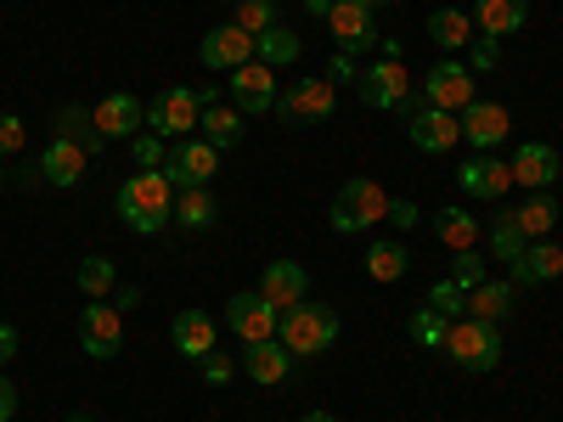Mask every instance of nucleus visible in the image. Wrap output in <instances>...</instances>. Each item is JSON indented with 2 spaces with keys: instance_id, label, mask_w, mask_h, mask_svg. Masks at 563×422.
Listing matches in <instances>:
<instances>
[{
  "instance_id": "41",
  "label": "nucleus",
  "mask_w": 563,
  "mask_h": 422,
  "mask_svg": "<svg viewBox=\"0 0 563 422\" xmlns=\"http://www.w3.org/2000/svg\"><path fill=\"white\" fill-rule=\"evenodd\" d=\"M496 45H501V40H490V34H474V45H467V74H490V68H496V57H501Z\"/></svg>"
},
{
  "instance_id": "38",
  "label": "nucleus",
  "mask_w": 563,
  "mask_h": 422,
  "mask_svg": "<svg viewBox=\"0 0 563 422\" xmlns=\"http://www.w3.org/2000/svg\"><path fill=\"white\" fill-rule=\"evenodd\" d=\"M445 333H451V315H440V310H417V315H411V338H417V344L445 349Z\"/></svg>"
},
{
  "instance_id": "34",
  "label": "nucleus",
  "mask_w": 563,
  "mask_h": 422,
  "mask_svg": "<svg viewBox=\"0 0 563 422\" xmlns=\"http://www.w3.org/2000/svg\"><path fill=\"white\" fill-rule=\"evenodd\" d=\"M361 265H366V276H372V281H384V288H389V281H400V276H406V248H400V243H372Z\"/></svg>"
},
{
  "instance_id": "32",
  "label": "nucleus",
  "mask_w": 563,
  "mask_h": 422,
  "mask_svg": "<svg viewBox=\"0 0 563 422\" xmlns=\"http://www.w3.org/2000/svg\"><path fill=\"white\" fill-rule=\"evenodd\" d=\"M57 135L79 141L85 153H102V130H97V119H90V108H79V102H63L57 108Z\"/></svg>"
},
{
  "instance_id": "20",
  "label": "nucleus",
  "mask_w": 563,
  "mask_h": 422,
  "mask_svg": "<svg viewBox=\"0 0 563 422\" xmlns=\"http://www.w3.org/2000/svg\"><path fill=\"white\" fill-rule=\"evenodd\" d=\"M507 169H512V186H530V192H547V186L558 180V169H563V164H558V153L547 147V141H525V147L512 153V164H507Z\"/></svg>"
},
{
  "instance_id": "3",
  "label": "nucleus",
  "mask_w": 563,
  "mask_h": 422,
  "mask_svg": "<svg viewBox=\"0 0 563 422\" xmlns=\"http://www.w3.org/2000/svg\"><path fill=\"white\" fill-rule=\"evenodd\" d=\"M276 338L288 344L294 355H321V349H333V338H339V315L327 304H294V310H282Z\"/></svg>"
},
{
  "instance_id": "13",
  "label": "nucleus",
  "mask_w": 563,
  "mask_h": 422,
  "mask_svg": "<svg viewBox=\"0 0 563 422\" xmlns=\"http://www.w3.org/2000/svg\"><path fill=\"white\" fill-rule=\"evenodd\" d=\"M90 119H97L102 141H135L141 124H147V108H141V97H130V90H113V97H102L90 108Z\"/></svg>"
},
{
  "instance_id": "33",
  "label": "nucleus",
  "mask_w": 563,
  "mask_h": 422,
  "mask_svg": "<svg viewBox=\"0 0 563 422\" xmlns=\"http://www.w3.org/2000/svg\"><path fill=\"white\" fill-rule=\"evenodd\" d=\"M512 220H519V231H525L530 243H541V237H552V225H558V203L547 192H536L525 209H512Z\"/></svg>"
},
{
  "instance_id": "22",
  "label": "nucleus",
  "mask_w": 563,
  "mask_h": 422,
  "mask_svg": "<svg viewBox=\"0 0 563 422\" xmlns=\"http://www.w3.org/2000/svg\"><path fill=\"white\" fill-rule=\"evenodd\" d=\"M85 164H90V153L79 147V141H68V135H57L52 147L40 153V180H52V186H79V175H85Z\"/></svg>"
},
{
  "instance_id": "15",
  "label": "nucleus",
  "mask_w": 563,
  "mask_h": 422,
  "mask_svg": "<svg viewBox=\"0 0 563 422\" xmlns=\"http://www.w3.org/2000/svg\"><path fill=\"white\" fill-rule=\"evenodd\" d=\"M225 321H231V333H238L243 344H265V338H276V310L260 299V288L254 293H231V304H225Z\"/></svg>"
},
{
  "instance_id": "46",
  "label": "nucleus",
  "mask_w": 563,
  "mask_h": 422,
  "mask_svg": "<svg viewBox=\"0 0 563 422\" xmlns=\"http://www.w3.org/2000/svg\"><path fill=\"white\" fill-rule=\"evenodd\" d=\"M12 355H18V326H12V321H0V366H7Z\"/></svg>"
},
{
  "instance_id": "23",
  "label": "nucleus",
  "mask_w": 563,
  "mask_h": 422,
  "mask_svg": "<svg viewBox=\"0 0 563 422\" xmlns=\"http://www.w3.org/2000/svg\"><path fill=\"white\" fill-rule=\"evenodd\" d=\"M243 371H249V378L254 384H282V378H288V371H294V349L288 344H282V338H265V344H249L243 349Z\"/></svg>"
},
{
  "instance_id": "17",
  "label": "nucleus",
  "mask_w": 563,
  "mask_h": 422,
  "mask_svg": "<svg viewBox=\"0 0 563 422\" xmlns=\"http://www.w3.org/2000/svg\"><path fill=\"white\" fill-rule=\"evenodd\" d=\"M456 119H462V141H474L479 153L501 147L507 130H512V119H507V108H501V102H467Z\"/></svg>"
},
{
  "instance_id": "9",
  "label": "nucleus",
  "mask_w": 563,
  "mask_h": 422,
  "mask_svg": "<svg viewBox=\"0 0 563 422\" xmlns=\"http://www.w3.org/2000/svg\"><path fill=\"white\" fill-rule=\"evenodd\" d=\"M214 169H220V153L209 147V141H192V135L175 141V147L164 153V175L180 186V192H186V186H209Z\"/></svg>"
},
{
  "instance_id": "11",
  "label": "nucleus",
  "mask_w": 563,
  "mask_h": 422,
  "mask_svg": "<svg viewBox=\"0 0 563 422\" xmlns=\"http://www.w3.org/2000/svg\"><path fill=\"white\" fill-rule=\"evenodd\" d=\"M422 97H429V108H445V113H462L467 102H479L474 97V74H467V63H434L429 79H422Z\"/></svg>"
},
{
  "instance_id": "47",
  "label": "nucleus",
  "mask_w": 563,
  "mask_h": 422,
  "mask_svg": "<svg viewBox=\"0 0 563 422\" xmlns=\"http://www.w3.org/2000/svg\"><path fill=\"white\" fill-rule=\"evenodd\" d=\"M12 417H18V389L0 378V422H12Z\"/></svg>"
},
{
  "instance_id": "28",
  "label": "nucleus",
  "mask_w": 563,
  "mask_h": 422,
  "mask_svg": "<svg viewBox=\"0 0 563 422\" xmlns=\"http://www.w3.org/2000/svg\"><path fill=\"white\" fill-rule=\"evenodd\" d=\"M220 220L214 198H209V186H186V192H175V225L180 231H209Z\"/></svg>"
},
{
  "instance_id": "10",
  "label": "nucleus",
  "mask_w": 563,
  "mask_h": 422,
  "mask_svg": "<svg viewBox=\"0 0 563 422\" xmlns=\"http://www.w3.org/2000/svg\"><path fill=\"white\" fill-rule=\"evenodd\" d=\"M339 97H333V79H299L288 97L276 102L282 124H321V119H333Z\"/></svg>"
},
{
  "instance_id": "40",
  "label": "nucleus",
  "mask_w": 563,
  "mask_h": 422,
  "mask_svg": "<svg viewBox=\"0 0 563 422\" xmlns=\"http://www.w3.org/2000/svg\"><path fill=\"white\" fill-rule=\"evenodd\" d=\"M451 281H456V288H467V293H474L479 281H490V276H485V259H479L474 248H467V254H456V259H451Z\"/></svg>"
},
{
  "instance_id": "53",
  "label": "nucleus",
  "mask_w": 563,
  "mask_h": 422,
  "mask_svg": "<svg viewBox=\"0 0 563 422\" xmlns=\"http://www.w3.org/2000/svg\"><path fill=\"white\" fill-rule=\"evenodd\" d=\"M361 7H395V0H361Z\"/></svg>"
},
{
  "instance_id": "51",
  "label": "nucleus",
  "mask_w": 563,
  "mask_h": 422,
  "mask_svg": "<svg viewBox=\"0 0 563 422\" xmlns=\"http://www.w3.org/2000/svg\"><path fill=\"white\" fill-rule=\"evenodd\" d=\"M299 422H339V417H333V411H305Z\"/></svg>"
},
{
  "instance_id": "54",
  "label": "nucleus",
  "mask_w": 563,
  "mask_h": 422,
  "mask_svg": "<svg viewBox=\"0 0 563 422\" xmlns=\"http://www.w3.org/2000/svg\"><path fill=\"white\" fill-rule=\"evenodd\" d=\"M231 7H238V0H231Z\"/></svg>"
},
{
  "instance_id": "19",
  "label": "nucleus",
  "mask_w": 563,
  "mask_h": 422,
  "mask_svg": "<svg viewBox=\"0 0 563 422\" xmlns=\"http://www.w3.org/2000/svg\"><path fill=\"white\" fill-rule=\"evenodd\" d=\"M231 97H238V113H271L276 108V68L243 63L231 74Z\"/></svg>"
},
{
  "instance_id": "26",
  "label": "nucleus",
  "mask_w": 563,
  "mask_h": 422,
  "mask_svg": "<svg viewBox=\"0 0 563 422\" xmlns=\"http://www.w3.org/2000/svg\"><path fill=\"white\" fill-rule=\"evenodd\" d=\"M512 304H519V293H512V281H479L474 293H467V315H479V321H507Z\"/></svg>"
},
{
  "instance_id": "35",
  "label": "nucleus",
  "mask_w": 563,
  "mask_h": 422,
  "mask_svg": "<svg viewBox=\"0 0 563 422\" xmlns=\"http://www.w3.org/2000/svg\"><path fill=\"white\" fill-rule=\"evenodd\" d=\"M113 288H119V270H113V259L90 254V259L79 265V293H85V299H108Z\"/></svg>"
},
{
  "instance_id": "45",
  "label": "nucleus",
  "mask_w": 563,
  "mask_h": 422,
  "mask_svg": "<svg viewBox=\"0 0 563 422\" xmlns=\"http://www.w3.org/2000/svg\"><path fill=\"white\" fill-rule=\"evenodd\" d=\"M395 231H411L417 225V203H406V198H389V214H384Z\"/></svg>"
},
{
  "instance_id": "50",
  "label": "nucleus",
  "mask_w": 563,
  "mask_h": 422,
  "mask_svg": "<svg viewBox=\"0 0 563 422\" xmlns=\"http://www.w3.org/2000/svg\"><path fill=\"white\" fill-rule=\"evenodd\" d=\"M305 7H310L316 18H327V12H333V0H305Z\"/></svg>"
},
{
  "instance_id": "18",
  "label": "nucleus",
  "mask_w": 563,
  "mask_h": 422,
  "mask_svg": "<svg viewBox=\"0 0 563 422\" xmlns=\"http://www.w3.org/2000/svg\"><path fill=\"white\" fill-rule=\"evenodd\" d=\"M456 180H462V192H467V198H479V203H496V198H507V186H512V169H507L501 158L479 153V158H467V164L456 169Z\"/></svg>"
},
{
  "instance_id": "52",
  "label": "nucleus",
  "mask_w": 563,
  "mask_h": 422,
  "mask_svg": "<svg viewBox=\"0 0 563 422\" xmlns=\"http://www.w3.org/2000/svg\"><path fill=\"white\" fill-rule=\"evenodd\" d=\"M68 422H97V417H90V411H74V417H68Z\"/></svg>"
},
{
  "instance_id": "4",
  "label": "nucleus",
  "mask_w": 563,
  "mask_h": 422,
  "mask_svg": "<svg viewBox=\"0 0 563 422\" xmlns=\"http://www.w3.org/2000/svg\"><path fill=\"white\" fill-rule=\"evenodd\" d=\"M389 214V192H384V186L378 180H344L339 186V198H333V231H344V237H350V231H372V225H378Z\"/></svg>"
},
{
  "instance_id": "42",
  "label": "nucleus",
  "mask_w": 563,
  "mask_h": 422,
  "mask_svg": "<svg viewBox=\"0 0 563 422\" xmlns=\"http://www.w3.org/2000/svg\"><path fill=\"white\" fill-rule=\"evenodd\" d=\"M23 135H29V130H23L18 113H0V158H18V153H23Z\"/></svg>"
},
{
  "instance_id": "39",
  "label": "nucleus",
  "mask_w": 563,
  "mask_h": 422,
  "mask_svg": "<svg viewBox=\"0 0 563 422\" xmlns=\"http://www.w3.org/2000/svg\"><path fill=\"white\" fill-rule=\"evenodd\" d=\"M429 310H440V315H462L467 310V288H456V281L445 276V281H434V293H429Z\"/></svg>"
},
{
  "instance_id": "16",
  "label": "nucleus",
  "mask_w": 563,
  "mask_h": 422,
  "mask_svg": "<svg viewBox=\"0 0 563 422\" xmlns=\"http://www.w3.org/2000/svg\"><path fill=\"white\" fill-rule=\"evenodd\" d=\"M305 288H310V276H305V265H294V259H271L265 276H260V299H265L276 315L294 310V304H305Z\"/></svg>"
},
{
  "instance_id": "43",
  "label": "nucleus",
  "mask_w": 563,
  "mask_h": 422,
  "mask_svg": "<svg viewBox=\"0 0 563 422\" xmlns=\"http://www.w3.org/2000/svg\"><path fill=\"white\" fill-rule=\"evenodd\" d=\"M130 147H135V164H141V169H164V147H158V135L141 130V135L130 141Z\"/></svg>"
},
{
  "instance_id": "6",
  "label": "nucleus",
  "mask_w": 563,
  "mask_h": 422,
  "mask_svg": "<svg viewBox=\"0 0 563 422\" xmlns=\"http://www.w3.org/2000/svg\"><path fill=\"white\" fill-rule=\"evenodd\" d=\"M119 344H124V310H113L108 299H90L79 310V349L90 360H113Z\"/></svg>"
},
{
  "instance_id": "44",
  "label": "nucleus",
  "mask_w": 563,
  "mask_h": 422,
  "mask_svg": "<svg viewBox=\"0 0 563 422\" xmlns=\"http://www.w3.org/2000/svg\"><path fill=\"white\" fill-rule=\"evenodd\" d=\"M198 366H203V378H209V384H231V371H238V366H231V355H220V349H209Z\"/></svg>"
},
{
  "instance_id": "1",
  "label": "nucleus",
  "mask_w": 563,
  "mask_h": 422,
  "mask_svg": "<svg viewBox=\"0 0 563 422\" xmlns=\"http://www.w3.org/2000/svg\"><path fill=\"white\" fill-rule=\"evenodd\" d=\"M119 220L135 231V237H153V231H164L175 220V180L164 169H141L119 186V198H113Z\"/></svg>"
},
{
  "instance_id": "5",
  "label": "nucleus",
  "mask_w": 563,
  "mask_h": 422,
  "mask_svg": "<svg viewBox=\"0 0 563 422\" xmlns=\"http://www.w3.org/2000/svg\"><path fill=\"white\" fill-rule=\"evenodd\" d=\"M355 97L366 108H400V113H411V74L400 68V57H378L366 74H355Z\"/></svg>"
},
{
  "instance_id": "12",
  "label": "nucleus",
  "mask_w": 563,
  "mask_h": 422,
  "mask_svg": "<svg viewBox=\"0 0 563 422\" xmlns=\"http://www.w3.org/2000/svg\"><path fill=\"white\" fill-rule=\"evenodd\" d=\"M198 57H203V68H214V74H238L243 63H254V34H243L238 23H220V29L203 34Z\"/></svg>"
},
{
  "instance_id": "49",
  "label": "nucleus",
  "mask_w": 563,
  "mask_h": 422,
  "mask_svg": "<svg viewBox=\"0 0 563 422\" xmlns=\"http://www.w3.org/2000/svg\"><path fill=\"white\" fill-rule=\"evenodd\" d=\"M130 304H141V288H113V310H130Z\"/></svg>"
},
{
  "instance_id": "37",
  "label": "nucleus",
  "mask_w": 563,
  "mask_h": 422,
  "mask_svg": "<svg viewBox=\"0 0 563 422\" xmlns=\"http://www.w3.org/2000/svg\"><path fill=\"white\" fill-rule=\"evenodd\" d=\"M282 18H276V0H238V29L243 34H265V29H276Z\"/></svg>"
},
{
  "instance_id": "29",
  "label": "nucleus",
  "mask_w": 563,
  "mask_h": 422,
  "mask_svg": "<svg viewBox=\"0 0 563 422\" xmlns=\"http://www.w3.org/2000/svg\"><path fill=\"white\" fill-rule=\"evenodd\" d=\"M299 34L294 29H265V34H254V63H265V68H288V63H299Z\"/></svg>"
},
{
  "instance_id": "24",
  "label": "nucleus",
  "mask_w": 563,
  "mask_h": 422,
  "mask_svg": "<svg viewBox=\"0 0 563 422\" xmlns=\"http://www.w3.org/2000/svg\"><path fill=\"white\" fill-rule=\"evenodd\" d=\"M169 338H175V349H180L186 360H203V355L214 349V315H203V310H180V315L169 321Z\"/></svg>"
},
{
  "instance_id": "30",
  "label": "nucleus",
  "mask_w": 563,
  "mask_h": 422,
  "mask_svg": "<svg viewBox=\"0 0 563 422\" xmlns=\"http://www.w3.org/2000/svg\"><path fill=\"white\" fill-rule=\"evenodd\" d=\"M429 34H434V45H445V52H467V45H474V18H467L462 7H440L429 18Z\"/></svg>"
},
{
  "instance_id": "8",
  "label": "nucleus",
  "mask_w": 563,
  "mask_h": 422,
  "mask_svg": "<svg viewBox=\"0 0 563 422\" xmlns=\"http://www.w3.org/2000/svg\"><path fill=\"white\" fill-rule=\"evenodd\" d=\"M327 34L339 40V52H350V57H361V52H372L384 34L372 29V7H361V0H333V12H327Z\"/></svg>"
},
{
  "instance_id": "48",
  "label": "nucleus",
  "mask_w": 563,
  "mask_h": 422,
  "mask_svg": "<svg viewBox=\"0 0 563 422\" xmlns=\"http://www.w3.org/2000/svg\"><path fill=\"white\" fill-rule=\"evenodd\" d=\"M333 79H355V57H350V52L333 57Z\"/></svg>"
},
{
  "instance_id": "7",
  "label": "nucleus",
  "mask_w": 563,
  "mask_h": 422,
  "mask_svg": "<svg viewBox=\"0 0 563 422\" xmlns=\"http://www.w3.org/2000/svg\"><path fill=\"white\" fill-rule=\"evenodd\" d=\"M198 119H203V90H186V85L158 90V102L147 108V130L153 135H192Z\"/></svg>"
},
{
  "instance_id": "14",
  "label": "nucleus",
  "mask_w": 563,
  "mask_h": 422,
  "mask_svg": "<svg viewBox=\"0 0 563 422\" xmlns=\"http://www.w3.org/2000/svg\"><path fill=\"white\" fill-rule=\"evenodd\" d=\"M406 135H411V147H417V153H451L456 141H462V119L445 113V108H411Z\"/></svg>"
},
{
  "instance_id": "21",
  "label": "nucleus",
  "mask_w": 563,
  "mask_h": 422,
  "mask_svg": "<svg viewBox=\"0 0 563 422\" xmlns=\"http://www.w3.org/2000/svg\"><path fill=\"white\" fill-rule=\"evenodd\" d=\"M474 29L490 34V40H507V34H519L525 18H530V0H474Z\"/></svg>"
},
{
  "instance_id": "25",
  "label": "nucleus",
  "mask_w": 563,
  "mask_h": 422,
  "mask_svg": "<svg viewBox=\"0 0 563 422\" xmlns=\"http://www.w3.org/2000/svg\"><path fill=\"white\" fill-rule=\"evenodd\" d=\"M507 270H512V281H558L563 276V248L552 237H541V243H530L519 259H512Z\"/></svg>"
},
{
  "instance_id": "27",
  "label": "nucleus",
  "mask_w": 563,
  "mask_h": 422,
  "mask_svg": "<svg viewBox=\"0 0 563 422\" xmlns=\"http://www.w3.org/2000/svg\"><path fill=\"white\" fill-rule=\"evenodd\" d=\"M198 124H203V141L214 153H225V147H238V141H243V113L225 108V102H209Z\"/></svg>"
},
{
  "instance_id": "2",
  "label": "nucleus",
  "mask_w": 563,
  "mask_h": 422,
  "mask_svg": "<svg viewBox=\"0 0 563 422\" xmlns=\"http://www.w3.org/2000/svg\"><path fill=\"white\" fill-rule=\"evenodd\" d=\"M501 326L496 321H479V315H456L451 333H445V355L462 366V371H496L501 366Z\"/></svg>"
},
{
  "instance_id": "31",
  "label": "nucleus",
  "mask_w": 563,
  "mask_h": 422,
  "mask_svg": "<svg viewBox=\"0 0 563 422\" xmlns=\"http://www.w3.org/2000/svg\"><path fill=\"white\" fill-rule=\"evenodd\" d=\"M434 231H440V243L451 248V254H467L479 243V220L467 214V209H440L434 214Z\"/></svg>"
},
{
  "instance_id": "36",
  "label": "nucleus",
  "mask_w": 563,
  "mask_h": 422,
  "mask_svg": "<svg viewBox=\"0 0 563 422\" xmlns=\"http://www.w3.org/2000/svg\"><path fill=\"white\" fill-rule=\"evenodd\" d=\"M530 248V237H525V231H519V220H512V214H496V225H490V259H519Z\"/></svg>"
}]
</instances>
